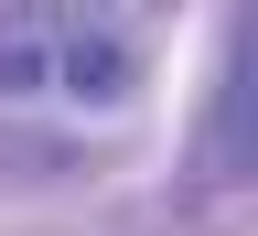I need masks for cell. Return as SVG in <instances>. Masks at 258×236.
Here are the masks:
<instances>
[{
    "instance_id": "obj_3",
    "label": "cell",
    "mask_w": 258,
    "mask_h": 236,
    "mask_svg": "<svg viewBox=\"0 0 258 236\" xmlns=\"http://www.w3.org/2000/svg\"><path fill=\"white\" fill-rule=\"evenodd\" d=\"M32 97H54V32L0 22V108H32Z\"/></svg>"
},
{
    "instance_id": "obj_1",
    "label": "cell",
    "mask_w": 258,
    "mask_h": 236,
    "mask_svg": "<svg viewBox=\"0 0 258 236\" xmlns=\"http://www.w3.org/2000/svg\"><path fill=\"white\" fill-rule=\"evenodd\" d=\"M194 183H258V11L226 32V75L194 118Z\"/></svg>"
},
{
    "instance_id": "obj_2",
    "label": "cell",
    "mask_w": 258,
    "mask_h": 236,
    "mask_svg": "<svg viewBox=\"0 0 258 236\" xmlns=\"http://www.w3.org/2000/svg\"><path fill=\"white\" fill-rule=\"evenodd\" d=\"M54 97H76L86 118H118L140 97V54L118 32H54Z\"/></svg>"
}]
</instances>
